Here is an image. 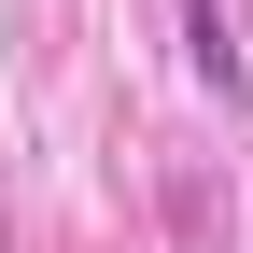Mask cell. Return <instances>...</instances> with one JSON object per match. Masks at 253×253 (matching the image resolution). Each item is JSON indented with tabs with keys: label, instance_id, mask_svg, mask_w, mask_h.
Returning a JSON list of instances; mask_svg holds the SVG:
<instances>
[{
	"label": "cell",
	"instance_id": "obj_1",
	"mask_svg": "<svg viewBox=\"0 0 253 253\" xmlns=\"http://www.w3.org/2000/svg\"><path fill=\"white\" fill-rule=\"evenodd\" d=\"M183 42H197L211 84H239V28H225V0H183Z\"/></svg>",
	"mask_w": 253,
	"mask_h": 253
}]
</instances>
